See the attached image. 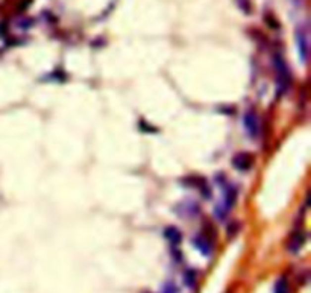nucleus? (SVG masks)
<instances>
[{
    "instance_id": "obj_1",
    "label": "nucleus",
    "mask_w": 311,
    "mask_h": 293,
    "mask_svg": "<svg viewBox=\"0 0 311 293\" xmlns=\"http://www.w3.org/2000/svg\"><path fill=\"white\" fill-rule=\"evenodd\" d=\"M220 187H222V201H220V204L217 205L216 213H217V217H219V219H223L225 216L229 214V211L232 210V207H234V204H235L237 191H235V188H234L229 182H226V181L220 182Z\"/></svg>"
},
{
    "instance_id": "obj_2",
    "label": "nucleus",
    "mask_w": 311,
    "mask_h": 293,
    "mask_svg": "<svg viewBox=\"0 0 311 293\" xmlns=\"http://www.w3.org/2000/svg\"><path fill=\"white\" fill-rule=\"evenodd\" d=\"M273 65H275V73H276V88H278V93L282 94L289 90V85H290V71H289V67H287L284 58L281 55H275L273 58Z\"/></svg>"
},
{
    "instance_id": "obj_3",
    "label": "nucleus",
    "mask_w": 311,
    "mask_h": 293,
    "mask_svg": "<svg viewBox=\"0 0 311 293\" xmlns=\"http://www.w3.org/2000/svg\"><path fill=\"white\" fill-rule=\"evenodd\" d=\"M243 125H245L248 137H251L252 140L259 137V134H261V120H259V116L255 110H248L245 113Z\"/></svg>"
},
{
    "instance_id": "obj_4",
    "label": "nucleus",
    "mask_w": 311,
    "mask_h": 293,
    "mask_svg": "<svg viewBox=\"0 0 311 293\" xmlns=\"http://www.w3.org/2000/svg\"><path fill=\"white\" fill-rule=\"evenodd\" d=\"M305 234L302 233V231H296L290 238H289V245H287V248H289V251L292 252V254H298L301 249H302V246L305 245Z\"/></svg>"
},
{
    "instance_id": "obj_5",
    "label": "nucleus",
    "mask_w": 311,
    "mask_h": 293,
    "mask_svg": "<svg viewBox=\"0 0 311 293\" xmlns=\"http://www.w3.org/2000/svg\"><path fill=\"white\" fill-rule=\"evenodd\" d=\"M195 246L196 249L202 254V255H211L212 252V245H211V241L205 237V235H198L195 237Z\"/></svg>"
},
{
    "instance_id": "obj_6",
    "label": "nucleus",
    "mask_w": 311,
    "mask_h": 293,
    "mask_svg": "<svg viewBox=\"0 0 311 293\" xmlns=\"http://www.w3.org/2000/svg\"><path fill=\"white\" fill-rule=\"evenodd\" d=\"M252 164V160L249 157V154H240V155H237L234 158V166L235 169H240V170H246L249 169Z\"/></svg>"
},
{
    "instance_id": "obj_7",
    "label": "nucleus",
    "mask_w": 311,
    "mask_h": 293,
    "mask_svg": "<svg viewBox=\"0 0 311 293\" xmlns=\"http://www.w3.org/2000/svg\"><path fill=\"white\" fill-rule=\"evenodd\" d=\"M164 235H165V238L169 240L170 243H173V245H178V243L181 241V233L176 230V228H173V227H169L165 231H164Z\"/></svg>"
},
{
    "instance_id": "obj_8",
    "label": "nucleus",
    "mask_w": 311,
    "mask_h": 293,
    "mask_svg": "<svg viewBox=\"0 0 311 293\" xmlns=\"http://www.w3.org/2000/svg\"><path fill=\"white\" fill-rule=\"evenodd\" d=\"M298 47H299V54H301V58L302 61H307V54H308V46H307V41H305V37L304 34H299L298 37Z\"/></svg>"
},
{
    "instance_id": "obj_9",
    "label": "nucleus",
    "mask_w": 311,
    "mask_h": 293,
    "mask_svg": "<svg viewBox=\"0 0 311 293\" xmlns=\"http://www.w3.org/2000/svg\"><path fill=\"white\" fill-rule=\"evenodd\" d=\"M289 281L285 278H279L276 283H275V287H273V293H289Z\"/></svg>"
},
{
    "instance_id": "obj_10",
    "label": "nucleus",
    "mask_w": 311,
    "mask_h": 293,
    "mask_svg": "<svg viewBox=\"0 0 311 293\" xmlns=\"http://www.w3.org/2000/svg\"><path fill=\"white\" fill-rule=\"evenodd\" d=\"M185 284L188 287H195V284H196V274H195V271H188L185 274Z\"/></svg>"
},
{
    "instance_id": "obj_11",
    "label": "nucleus",
    "mask_w": 311,
    "mask_h": 293,
    "mask_svg": "<svg viewBox=\"0 0 311 293\" xmlns=\"http://www.w3.org/2000/svg\"><path fill=\"white\" fill-rule=\"evenodd\" d=\"M162 293H178V289L175 287L173 283H167L162 289Z\"/></svg>"
}]
</instances>
